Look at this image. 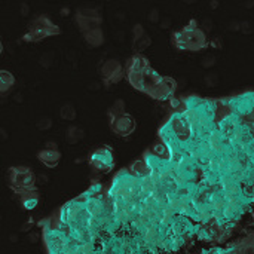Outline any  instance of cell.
<instances>
[{"label": "cell", "instance_id": "cell-31", "mask_svg": "<svg viewBox=\"0 0 254 254\" xmlns=\"http://www.w3.org/2000/svg\"><path fill=\"white\" fill-rule=\"evenodd\" d=\"M31 225H33V220L30 219V222H28V223H25V225L21 228V231H22V232H24V231H30V229H31Z\"/></svg>", "mask_w": 254, "mask_h": 254}, {"label": "cell", "instance_id": "cell-27", "mask_svg": "<svg viewBox=\"0 0 254 254\" xmlns=\"http://www.w3.org/2000/svg\"><path fill=\"white\" fill-rule=\"evenodd\" d=\"M205 33H208L210 30H211V19L210 18H205L204 21H202V27H201Z\"/></svg>", "mask_w": 254, "mask_h": 254}, {"label": "cell", "instance_id": "cell-24", "mask_svg": "<svg viewBox=\"0 0 254 254\" xmlns=\"http://www.w3.org/2000/svg\"><path fill=\"white\" fill-rule=\"evenodd\" d=\"M147 18H149V21L153 22V24L159 22V19H161V18H159V10H158V9H152V10L149 12V16H147Z\"/></svg>", "mask_w": 254, "mask_h": 254}, {"label": "cell", "instance_id": "cell-21", "mask_svg": "<svg viewBox=\"0 0 254 254\" xmlns=\"http://www.w3.org/2000/svg\"><path fill=\"white\" fill-rule=\"evenodd\" d=\"M124 112H127V110H125V101H124V100H116V101L112 104V107L109 109L107 116L112 118V116H116V115L124 113Z\"/></svg>", "mask_w": 254, "mask_h": 254}, {"label": "cell", "instance_id": "cell-6", "mask_svg": "<svg viewBox=\"0 0 254 254\" xmlns=\"http://www.w3.org/2000/svg\"><path fill=\"white\" fill-rule=\"evenodd\" d=\"M74 19H76L80 31L85 33L92 28L101 27L103 15L98 9H94V7H79L74 12Z\"/></svg>", "mask_w": 254, "mask_h": 254}, {"label": "cell", "instance_id": "cell-4", "mask_svg": "<svg viewBox=\"0 0 254 254\" xmlns=\"http://www.w3.org/2000/svg\"><path fill=\"white\" fill-rule=\"evenodd\" d=\"M9 183L15 193L22 195L36 189V176L27 167H12L9 168Z\"/></svg>", "mask_w": 254, "mask_h": 254}, {"label": "cell", "instance_id": "cell-30", "mask_svg": "<svg viewBox=\"0 0 254 254\" xmlns=\"http://www.w3.org/2000/svg\"><path fill=\"white\" fill-rule=\"evenodd\" d=\"M170 25H171V19H170V18L162 19V24H161V27H162V28H170Z\"/></svg>", "mask_w": 254, "mask_h": 254}, {"label": "cell", "instance_id": "cell-28", "mask_svg": "<svg viewBox=\"0 0 254 254\" xmlns=\"http://www.w3.org/2000/svg\"><path fill=\"white\" fill-rule=\"evenodd\" d=\"M19 10H21V15H24V16H27V15L30 13V12H28L30 9H28V4H27V3H22V4L19 6Z\"/></svg>", "mask_w": 254, "mask_h": 254}, {"label": "cell", "instance_id": "cell-34", "mask_svg": "<svg viewBox=\"0 0 254 254\" xmlns=\"http://www.w3.org/2000/svg\"><path fill=\"white\" fill-rule=\"evenodd\" d=\"M68 13H70V9H68V7H63V9H61V15H63V16H67Z\"/></svg>", "mask_w": 254, "mask_h": 254}, {"label": "cell", "instance_id": "cell-26", "mask_svg": "<svg viewBox=\"0 0 254 254\" xmlns=\"http://www.w3.org/2000/svg\"><path fill=\"white\" fill-rule=\"evenodd\" d=\"M205 83H208L210 86L217 85V76H214V74H208V76L205 77Z\"/></svg>", "mask_w": 254, "mask_h": 254}, {"label": "cell", "instance_id": "cell-18", "mask_svg": "<svg viewBox=\"0 0 254 254\" xmlns=\"http://www.w3.org/2000/svg\"><path fill=\"white\" fill-rule=\"evenodd\" d=\"M182 100H183V110H198L202 106V101H204V98H201L196 94L182 97Z\"/></svg>", "mask_w": 254, "mask_h": 254}, {"label": "cell", "instance_id": "cell-2", "mask_svg": "<svg viewBox=\"0 0 254 254\" xmlns=\"http://www.w3.org/2000/svg\"><path fill=\"white\" fill-rule=\"evenodd\" d=\"M177 80L173 77H167L159 74L156 70H150L146 76V89L144 94L158 100V101H171L176 97L177 91Z\"/></svg>", "mask_w": 254, "mask_h": 254}, {"label": "cell", "instance_id": "cell-20", "mask_svg": "<svg viewBox=\"0 0 254 254\" xmlns=\"http://www.w3.org/2000/svg\"><path fill=\"white\" fill-rule=\"evenodd\" d=\"M149 150H150L155 156H158V158H161V159H171V152H170V149H168L162 141L155 143Z\"/></svg>", "mask_w": 254, "mask_h": 254}, {"label": "cell", "instance_id": "cell-23", "mask_svg": "<svg viewBox=\"0 0 254 254\" xmlns=\"http://www.w3.org/2000/svg\"><path fill=\"white\" fill-rule=\"evenodd\" d=\"M104 190V186L103 183H100L98 180H92L91 186L88 188V192L92 195V196H97V195H101V192Z\"/></svg>", "mask_w": 254, "mask_h": 254}, {"label": "cell", "instance_id": "cell-16", "mask_svg": "<svg viewBox=\"0 0 254 254\" xmlns=\"http://www.w3.org/2000/svg\"><path fill=\"white\" fill-rule=\"evenodd\" d=\"M85 131H83V128H80V127H77V125H70L68 128H67V131H65V141L68 143V144H76V143H79L80 140H83L85 138Z\"/></svg>", "mask_w": 254, "mask_h": 254}, {"label": "cell", "instance_id": "cell-22", "mask_svg": "<svg viewBox=\"0 0 254 254\" xmlns=\"http://www.w3.org/2000/svg\"><path fill=\"white\" fill-rule=\"evenodd\" d=\"M36 127H37V129H40V131H48V129L52 127V119H51L49 116H42V118L37 121Z\"/></svg>", "mask_w": 254, "mask_h": 254}, {"label": "cell", "instance_id": "cell-1", "mask_svg": "<svg viewBox=\"0 0 254 254\" xmlns=\"http://www.w3.org/2000/svg\"><path fill=\"white\" fill-rule=\"evenodd\" d=\"M173 45L179 51L198 52L208 46L207 33L201 28L196 19H190L183 28L173 33Z\"/></svg>", "mask_w": 254, "mask_h": 254}, {"label": "cell", "instance_id": "cell-12", "mask_svg": "<svg viewBox=\"0 0 254 254\" xmlns=\"http://www.w3.org/2000/svg\"><path fill=\"white\" fill-rule=\"evenodd\" d=\"M128 171H129L135 179H147V177L152 174L150 168L147 167V164H146V161H144L143 158L135 159L134 162H131V164L128 165Z\"/></svg>", "mask_w": 254, "mask_h": 254}, {"label": "cell", "instance_id": "cell-11", "mask_svg": "<svg viewBox=\"0 0 254 254\" xmlns=\"http://www.w3.org/2000/svg\"><path fill=\"white\" fill-rule=\"evenodd\" d=\"M37 159L46 168H55L61 161V153L58 149H42L37 153Z\"/></svg>", "mask_w": 254, "mask_h": 254}, {"label": "cell", "instance_id": "cell-10", "mask_svg": "<svg viewBox=\"0 0 254 254\" xmlns=\"http://www.w3.org/2000/svg\"><path fill=\"white\" fill-rule=\"evenodd\" d=\"M152 70V65L149 63V60L141 55V54H135L132 55L125 65V71H140V73H149Z\"/></svg>", "mask_w": 254, "mask_h": 254}, {"label": "cell", "instance_id": "cell-35", "mask_svg": "<svg viewBox=\"0 0 254 254\" xmlns=\"http://www.w3.org/2000/svg\"><path fill=\"white\" fill-rule=\"evenodd\" d=\"M210 6H211V7H217V6H219V3H217V1H211V3H210Z\"/></svg>", "mask_w": 254, "mask_h": 254}, {"label": "cell", "instance_id": "cell-7", "mask_svg": "<svg viewBox=\"0 0 254 254\" xmlns=\"http://www.w3.org/2000/svg\"><path fill=\"white\" fill-rule=\"evenodd\" d=\"M109 124H110V129L122 138L132 135V132L137 128V122H135L134 116L128 112H124V113L109 118Z\"/></svg>", "mask_w": 254, "mask_h": 254}, {"label": "cell", "instance_id": "cell-19", "mask_svg": "<svg viewBox=\"0 0 254 254\" xmlns=\"http://www.w3.org/2000/svg\"><path fill=\"white\" fill-rule=\"evenodd\" d=\"M76 116H77V112H76L74 104H71V103H64V104L60 107V118H61L63 121L71 122V121L76 119Z\"/></svg>", "mask_w": 254, "mask_h": 254}, {"label": "cell", "instance_id": "cell-36", "mask_svg": "<svg viewBox=\"0 0 254 254\" xmlns=\"http://www.w3.org/2000/svg\"><path fill=\"white\" fill-rule=\"evenodd\" d=\"M253 217H254V208H253Z\"/></svg>", "mask_w": 254, "mask_h": 254}, {"label": "cell", "instance_id": "cell-9", "mask_svg": "<svg viewBox=\"0 0 254 254\" xmlns=\"http://www.w3.org/2000/svg\"><path fill=\"white\" fill-rule=\"evenodd\" d=\"M132 45L135 51H144L152 45V39L141 24H135L132 28Z\"/></svg>", "mask_w": 254, "mask_h": 254}, {"label": "cell", "instance_id": "cell-17", "mask_svg": "<svg viewBox=\"0 0 254 254\" xmlns=\"http://www.w3.org/2000/svg\"><path fill=\"white\" fill-rule=\"evenodd\" d=\"M13 86H15V76L7 70H1L0 71V92L6 94Z\"/></svg>", "mask_w": 254, "mask_h": 254}, {"label": "cell", "instance_id": "cell-3", "mask_svg": "<svg viewBox=\"0 0 254 254\" xmlns=\"http://www.w3.org/2000/svg\"><path fill=\"white\" fill-rule=\"evenodd\" d=\"M60 33H61L60 27L57 24H54L49 16L42 13V15H37L36 18L31 19L27 33L22 36V40L34 43V42H40L46 37L57 36Z\"/></svg>", "mask_w": 254, "mask_h": 254}, {"label": "cell", "instance_id": "cell-25", "mask_svg": "<svg viewBox=\"0 0 254 254\" xmlns=\"http://www.w3.org/2000/svg\"><path fill=\"white\" fill-rule=\"evenodd\" d=\"M214 64H216V58L211 57V55H208V57H205V58L202 60V67H205V68H210V67H213Z\"/></svg>", "mask_w": 254, "mask_h": 254}, {"label": "cell", "instance_id": "cell-5", "mask_svg": "<svg viewBox=\"0 0 254 254\" xmlns=\"http://www.w3.org/2000/svg\"><path fill=\"white\" fill-rule=\"evenodd\" d=\"M88 162L95 171H100V173H110L116 164L113 150L109 146H103V147H98L94 152H91Z\"/></svg>", "mask_w": 254, "mask_h": 254}, {"label": "cell", "instance_id": "cell-32", "mask_svg": "<svg viewBox=\"0 0 254 254\" xmlns=\"http://www.w3.org/2000/svg\"><path fill=\"white\" fill-rule=\"evenodd\" d=\"M46 149H57V144H55V141H46V146H45Z\"/></svg>", "mask_w": 254, "mask_h": 254}, {"label": "cell", "instance_id": "cell-15", "mask_svg": "<svg viewBox=\"0 0 254 254\" xmlns=\"http://www.w3.org/2000/svg\"><path fill=\"white\" fill-rule=\"evenodd\" d=\"M19 201H21V207L24 210L33 211L34 208H37V205L40 202V196L34 189V190H30V192H25V193L19 195Z\"/></svg>", "mask_w": 254, "mask_h": 254}, {"label": "cell", "instance_id": "cell-13", "mask_svg": "<svg viewBox=\"0 0 254 254\" xmlns=\"http://www.w3.org/2000/svg\"><path fill=\"white\" fill-rule=\"evenodd\" d=\"M83 40H85L89 46H92V48L101 46V45L104 43V40H106L103 28H101V27H97V28H92V30H89V31H85V33H83Z\"/></svg>", "mask_w": 254, "mask_h": 254}, {"label": "cell", "instance_id": "cell-8", "mask_svg": "<svg viewBox=\"0 0 254 254\" xmlns=\"http://www.w3.org/2000/svg\"><path fill=\"white\" fill-rule=\"evenodd\" d=\"M100 76H101L104 85L110 86V85L119 83L125 77V68L116 58H109L101 64Z\"/></svg>", "mask_w": 254, "mask_h": 254}, {"label": "cell", "instance_id": "cell-14", "mask_svg": "<svg viewBox=\"0 0 254 254\" xmlns=\"http://www.w3.org/2000/svg\"><path fill=\"white\" fill-rule=\"evenodd\" d=\"M149 73H140V71H125V77L127 80L129 82V85L140 91V92H144L146 89V76Z\"/></svg>", "mask_w": 254, "mask_h": 254}, {"label": "cell", "instance_id": "cell-33", "mask_svg": "<svg viewBox=\"0 0 254 254\" xmlns=\"http://www.w3.org/2000/svg\"><path fill=\"white\" fill-rule=\"evenodd\" d=\"M241 27H243V30H244L246 33L252 31V27H249V22H243V24H241Z\"/></svg>", "mask_w": 254, "mask_h": 254}, {"label": "cell", "instance_id": "cell-29", "mask_svg": "<svg viewBox=\"0 0 254 254\" xmlns=\"http://www.w3.org/2000/svg\"><path fill=\"white\" fill-rule=\"evenodd\" d=\"M37 183H48V177H46L45 174H40L39 179L36 177V185H37Z\"/></svg>", "mask_w": 254, "mask_h": 254}]
</instances>
